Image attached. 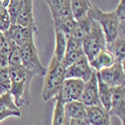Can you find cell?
<instances>
[{"instance_id": "11", "label": "cell", "mask_w": 125, "mask_h": 125, "mask_svg": "<svg viewBox=\"0 0 125 125\" xmlns=\"http://www.w3.org/2000/svg\"><path fill=\"white\" fill-rule=\"evenodd\" d=\"M80 101L86 107L101 106L99 98H98V85H97L96 71L93 72L91 78L87 82H85Z\"/></svg>"}, {"instance_id": "5", "label": "cell", "mask_w": 125, "mask_h": 125, "mask_svg": "<svg viewBox=\"0 0 125 125\" xmlns=\"http://www.w3.org/2000/svg\"><path fill=\"white\" fill-rule=\"evenodd\" d=\"M19 48L20 57H21V65L34 75L38 74L44 76L46 73V68L42 65L40 61L38 51L35 45V41L32 40Z\"/></svg>"}, {"instance_id": "1", "label": "cell", "mask_w": 125, "mask_h": 125, "mask_svg": "<svg viewBox=\"0 0 125 125\" xmlns=\"http://www.w3.org/2000/svg\"><path fill=\"white\" fill-rule=\"evenodd\" d=\"M8 68L11 81L9 93L11 94L15 105L18 108L29 105L31 102L30 84L35 75L26 70L22 65L9 66Z\"/></svg>"}, {"instance_id": "28", "label": "cell", "mask_w": 125, "mask_h": 125, "mask_svg": "<svg viewBox=\"0 0 125 125\" xmlns=\"http://www.w3.org/2000/svg\"><path fill=\"white\" fill-rule=\"evenodd\" d=\"M20 116H21L20 110L16 111V110H12L10 108L0 105V122L8 117H20Z\"/></svg>"}, {"instance_id": "15", "label": "cell", "mask_w": 125, "mask_h": 125, "mask_svg": "<svg viewBox=\"0 0 125 125\" xmlns=\"http://www.w3.org/2000/svg\"><path fill=\"white\" fill-rule=\"evenodd\" d=\"M114 63H115V60H114L110 52L106 50V48L100 51L91 61H89L90 67L96 72H99L104 68H108L112 66Z\"/></svg>"}, {"instance_id": "6", "label": "cell", "mask_w": 125, "mask_h": 125, "mask_svg": "<svg viewBox=\"0 0 125 125\" xmlns=\"http://www.w3.org/2000/svg\"><path fill=\"white\" fill-rule=\"evenodd\" d=\"M100 79L110 87H117L125 84V72H124V63H114L108 68H104L97 72Z\"/></svg>"}, {"instance_id": "34", "label": "cell", "mask_w": 125, "mask_h": 125, "mask_svg": "<svg viewBox=\"0 0 125 125\" xmlns=\"http://www.w3.org/2000/svg\"><path fill=\"white\" fill-rule=\"evenodd\" d=\"M63 125H69V118L66 117V116H65V121H64Z\"/></svg>"}, {"instance_id": "17", "label": "cell", "mask_w": 125, "mask_h": 125, "mask_svg": "<svg viewBox=\"0 0 125 125\" xmlns=\"http://www.w3.org/2000/svg\"><path fill=\"white\" fill-rule=\"evenodd\" d=\"M65 116L69 119L86 120V106L81 101H71L64 104Z\"/></svg>"}, {"instance_id": "24", "label": "cell", "mask_w": 125, "mask_h": 125, "mask_svg": "<svg viewBox=\"0 0 125 125\" xmlns=\"http://www.w3.org/2000/svg\"><path fill=\"white\" fill-rule=\"evenodd\" d=\"M23 5V0H9L7 5V12L11 21V25L16 24L18 15Z\"/></svg>"}, {"instance_id": "4", "label": "cell", "mask_w": 125, "mask_h": 125, "mask_svg": "<svg viewBox=\"0 0 125 125\" xmlns=\"http://www.w3.org/2000/svg\"><path fill=\"white\" fill-rule=\"evenodd\" d=\"M106 48L105 37L99 24L91 19L89 33L82 40V50L88 61H91L100 51Z\"/></svg>"}, {"instance_id": "32", "label": "cell", "mask_w": 125, "mask_h": 125, "mask_svg": "<svg viewBox=\"0 0 125 125\" xmlns=\"http://www.w3.org/2000/svg\"><path fill=\"white\" fill-rule=\"evenodd\" d=\"M4 40H5V35H4V33L0 32V48L2 47V45H3V43H4Z\"/></svg>"}, {"instance_id": "26", "label": "cell", "mask_w": 125, "mask_h": 125, "mask_svg": "<svg viewBox=\"0 0 125 125\" xmlns=\"http://www.w3.org/2000/svg\"><path fill=\"white\" fill-rule=\"evenodd\" d=\"M11 81L8 67H0V95L10 91Z\"/></svg>"}, {"instance_id": "19", "label": "cell", "mask_w": 125, "mask_h": 125, "mask_svg": "<svg viewBox=\"0 0 125 125\" xmlns=\"http://www.w3.org/2000/svg\"><path fill=\"white\" fill-rule=\"evenodd\" d=\"M96 77H97V85H98V98H99L100 104L107 112H109L111 108V98H112L111 88L108 87L100 79L97 72H96Z\"/></svg>"}, {"instance_id": "22", "label": "cell", "mask_w": 125, "mask_h": 125, "mask_svg": "<svg viewBox=\"0 0 125 125\" xmlns=\"http://www.w3.org/2000/svg\"><path fill=\"white\" fill-rule=\"evenodd\" d=\"M17 45L12 40H10L7 37H5L4 43H3L2 47L0 48V67H8L10 53H11V51Z\"/></svg>"}, {"instance_id": "18", "label": "cell", "mask_w": 125, "mask_h": 125, "mask_svg": "<svg viewBox=\"0 0 125 125\" xmlns=\"http://www.w3.org/2000/svg\"><path fill=\"white\" fill-rule=\"evenodd\" d=\"M106 50L113 56L115 63H124L125 60V37H117L113 42L106 44Z\"/></svg>"}, {"instance_id": "33", "label": "cell", "mask_w": 125, "mask_h": 125, "mask_svg": "<svg viewBox=\"0 0 125 125\" xmlns=\"http://www.w3.org/2000/svg\"><path fill=\"white\" fill-rule=\"evenodd\" d=\"M6 1H7V0H3V1H2V0H0V12H1L2 8H3L4 5L6 4Z\"/></svg>"}, {"instance_id": "12", "label": "cell", "mask_w": 125, "mask_h": 125, "mask_svg": "<svg viewBox=\"0 0 125 125\" xmlns=\"http://www.w3.org/2000/svg\"><path fill=\"white\" fill-rule=\"evenodd\" d=\"M45 2L50 9L53 24L72 18L70 0H47Z\"/></svg>"}, {"instance_id": "29", "label": "cell", "mask_w": 125, "mask_h": 125, "mask_svg": "<svg viewBox=\"0 0 125 125\" xmlns=\"http://www.w3.org/2000/svg\"><path fill=\"white\" fill-rule=\"evenodd\" d=\"M21 65V57H20V48L18 46L14 47L9 56V66H18Z\"/></svg>"}, {"instance_id": "20", "label": "cell", "mask_w": 125, "mask_h": 125, "mask_svg": "<svg viewBox=\"0 0 125 125\" xmlns=\"http://www.w3.org/2000/svg\"><path fill=\"white\" fill-rule=\"evenodd\" d=\"M90 25H91V18H89L88 16L82 20L76 21L74 30H73V32H72L70 37L82 41L84 39V37L89 33Z\"/></svg>"}, {"instance_id": "25", "label": "cell", "mask_w": 125, "mask_h": 125, "mask_svg": "<svg viewBox=\"0 0 125 125\" xmlns=\"http://www.w3.org/2000/svg\"><path fill=\"white\" fill-rule=\"evenodd\" d=\"M75 24H76L75 20L73 18H70V19L63 20V21H60L58 23H55L54 24V28H56L59 31H61V32L64 34V36L68 39L71 36L72 32H73Z\"/></svg>"}, {"instance_id": "16", "label": "cell", "mask_w": 125, "mask_h": 125, "mask_svg": "<svg viewBox=\"0 0 125 125\" xmlns=\"http://www.w3.org/2000/svg\"><path fill=\"white\" fill-rule=\"evenodd\" d=\"M92 4L89 0H71L70 1V9L72 18L75 21L84 19L88 16V12Z\"/></svg>"}, {"instance_id": "27", "label": "cell", "mask_w": 125, "mask_h": 125, "mask_svg": "<svg viewBox=\"0 0 125 125\" xmlns=\"http://www.w3.org/2000/svg\"><path fill=\"white\" fill-rule=\"evenodd\" d=\"M8 2H9V0L6 1V4L2 8L1 12H0V32H2V33H5L10 28V26H11V21H10V18L7 12Z\"/></svg>"}, {"instance_id": "3", "label": "cell", "mask_w": 125, "mask_h": 125, "mask_svg": "<svg viewBox=\"0 0 125 125\" xmlns=\"http://www.w3.org/2000/svg\"><path fill=\"white\" fill-rule=\"evenodd\" d=\"M88 17L99 24L105 37L106 44L113 42L118 37L119 21L116 17L115 11L103 12L97 6L92 5L88 12Z\"/></svg>"}, {"instance_id": "13", "label": "cell", "mask_w": 125, "mask_h": 125, "mask_svg": "<svg viewBox=\"0 0 125 125\" xmlns=\"http://www.w3.org/2000/svg\"><path fill=\"white\" fill-rule=\"evenodd\" d=\"M16 25L31 28L37 31V26L33 15V1L32 0H23V5L18 15Z\"/></svg>"}, {"instance_id": "10", "label": "cell", "mask_w": 125, "mask_h": 125, "mask_svg": "<svg viewBox=\"0 0 125 125\" xmlns=\"http://www.w3.org/2000/svg\"><path fill=\"white\" fill-rule=\"evenodd\" d=\"M35 33H37V31L31 28L21 27L14 24L10 26V28L4 33V35L8 39L12 40L18 47H21L30 41L34 40Z\"/></svg>"}, {"instance_id": "23", "label": "cell", "mask_w": 125, "mask_h": 125, "mask_svg": "<svg viewBox=\"0 0 125 125\" xmlns=\"http://www.w3.org/2000/svg\"><path fill=\"white\" fill-rule=\"evenodd\" d=\"M64 121H65L64 103L61 101V99L59 97H56L51 125H63Z\"/></svg>"}, {"instance_id": "2", "label": "cell", "mask_w": 125, "mask_h": 125, "mask_svg": "<svg viewBox=\"0 0 125 125\" xmlns=\"http://www.w3.org/2000/svg\"><path fill=\"white\" fill-rule=\"evenodd\" d=\"M65 80V67L62 62L52 56L46 73L44 75V85L42 90V99L49 101L55 99L61 92Z\"/></svg>"}, {"instance_id": "21", "label": "cell", "mask_w": 125, "mask_h": 125, "mask_svg": "<svg viewBox=\"0 0 125 125\" xmlns=\"http://www.w3.org/2000/svg\"><path fill=\"white\" fill-rule=\"evenodd\" d=\"M54 31H55V48H54L53 57H55L59 61H62L66 50L67 38L58 29L54 28Z\"/></svg>"}, {"instance_id": "14", "label": "cell", "mask_w": 125, "mask_h": 125, "mask_svg": "<svg viewBox=\"0 0 125 125\" xmlns=\"http://www.w3.org/2000/svg\"><path fill=\"white\" fill-rule=\"evenodd\" d=\"M86 122L88 125H111L110 115L102 106L86 107Z\"/></svg>"}, {"instance_id": "9", "label": "cell", "mask_w": 125, "mask_h": 125, "mask_svg": "<svg viewBox=\"0 0 125 125\" xmlns=\"http://www.w3.org/2000/svg\"><path fill=\"white\" fill-rule=\"evenodd\" d=\"M111 108L108 114L111 116H116L120 119L122 125L125 121V84L111 88Z\"/></svg>"}, {"instance_id": "30", "label": "cell", "mask_w": 125, "mask_h": 125, "mask_svg": "<svg viewBox=\"0 0 125 125\" xmlns=\"http://www.w3.org/2000/svg\"><path fill=\"white\" fill-rule=\"evenodd\" d=\"M114 11H115V14H116V17L118 19L119 23L125 22V3L123 0H120L116 10H114Z\"/></svg>"}, {"instance_id": "31", "label": "cell", "mask_w": 125, "mask_h": 125, "mask_svg": "<svg viewBox=\"0 0 125 125\" xmlns=\"http://www.w3.org/2000/svg\"><path fill=\"white\" fill-rule=\"evenodd\" d=\"M69 125H88L86 120L81 119H69Z\"/></svg>"}, {"instance_id": "8", "label": "cell", "mask_w": 125, "mask_h": 125, "mask_svg": "<svg viewBox=\"0 0 125 125\" xmlns=\"http://www.w3.org/2000/svg\"><path fill=\"white\" fill-rule=\"evenodd\" d=\"M93 72L94 70L90 67L87 58L85 56H82L73 64L65 68V79H80L85 83L91 78Z\"/></svg>"}, {"instance_id": "7", "label": "cell", "mask_w": 125, "mask_h": 125, "mask_svg": "<svg viewBox=\"0 0 125 125\" xmlns=\"http://www.w3.org/2000/svg\"><path fill=\"white\" fill-rule=\"evenodd\" d=\"M84 84L85 83L80 79H65L61 92L57 97H59L64 104L71 101H80Z\"/></svg>"}]
</instances>
